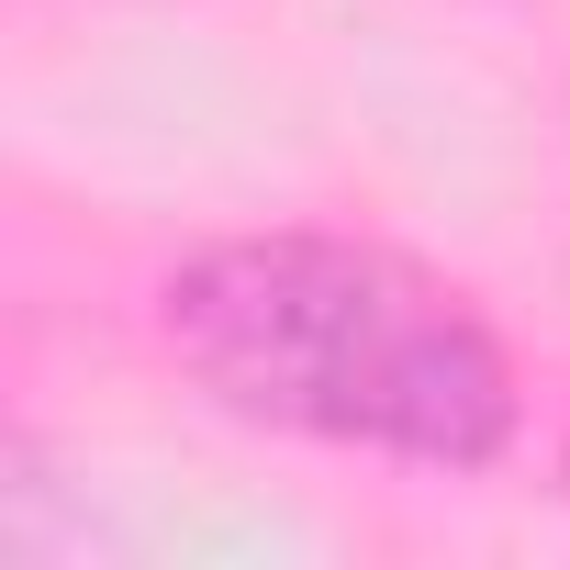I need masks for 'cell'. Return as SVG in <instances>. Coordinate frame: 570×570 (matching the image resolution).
Masks as SVG:
<instances>
[{
  "label": "cell",
  "instance_id": "6da1fadb",
  "mask_svg": "<svg viewBox=\"0 0 570 570\" xmlns=\"http://www.w3.org/2000/svg\"><path fill=\"white\" fill-rule=\"evenodd\" d=\"M157 336L224 414L314 448L414 470H492L514 448L503 336L370 235H224L157 279Z\"/></svg>",
  "mask_w": 570,
  "mask_h": 570
}]
</instances>
